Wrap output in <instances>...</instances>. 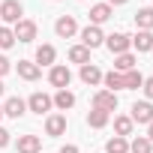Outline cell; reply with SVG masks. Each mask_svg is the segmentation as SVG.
I'll use <instances>...</instances> for the list:
<instances>
[{"label":"cell","instance_id":"obj_1","mask_svg":"<svg viewBox=\"0 0 153 153\" xmlns=\"http://www.w3.org/2000/svg\"><path fill=\"white\" fill-rule=\"evenodd\" d=\"M48 81H51V87H57V90H66V87L72 84V72H69V66H63V63H54V66H51V72H48Z\"/></svg>","mask_w":153,"mask_h":153},{"label":"cell","instance_id":"obj_2","mask_svg":"<svg viewBox=\"0 0 153 153\" xmlns=\"http://www.w3.org/2000/svg\"><path fill=\"white\" fill-rule=\"evenodd\" d=\"M36 21H30V18H21L18 24H12V33H15V42H33L36 39Z\"/></svg>","mask_w":153,"mask_h":153},{"label":"cell","instance_id":"obj_3","mask_svg":"<svg viewBox=\"0 0 153 153\" xmlns=\"http://www.w3.org/2000/svg\"><path fill=\"white\" fill-rule=\"evenodd\" d=\"M21 15H24V6L18 3V0H3V3H0V18H3L6 24H18Z\"/></svg>","mask_w":153,"mask_h":153},{"label":"cell","instance_id":"obj_4","mask_svg":"<svg viewBox=\"0 0 153 153\" xmlns=\"http://www.w3.org/2000/svg\"><path fill=\"white\" fill-rule=\"evenodd\" d=\"M105 45H108V51L117 57V54H126V51L132 48V36H126V33H111V36H105Z\"/></svg>","mask_w":153,"mask_h":153},{"label":"cell","instance_id":"obj_5","mask_svg":"<svg viewBox=\"0 0 153 153\" xmlns=\"http://www.w3.org/2000/svg\"><path fill=\"white\" fill-rule=\"evenodd\" d=\"M81 45L84 48H99V45H105V33L99 30V27H93V24H87L84 30H81Z\"/></svg>","mask_w":153,"mask_h":153},{"label":"cell","instance_id":"obj_6","mask_svg":"<svg viewBox=\"0 0 153 153\" xmlns=\"http://www.w3.org/2000/svg\"><path fill=\"white\" fill-rule=\"evenodd\" d=\"M93 108H99V111H117V93H111V90H96L93 93Z\"/></svg>","mask_w":153,"mask_h":153},{"label":"cell","instance_id":"obj_7","mask_svg":"<svg viewBox=\"0 0 153 153\" xmlns=\"http://www.w3.org/2000/svg\"><path fill=\"white\" fill-rule=\"evenodd\" d=\"M54 33H57L60 39H69V36L78 33V21H75L72 15H60V18L54 21Z\"/></svg>","mask_w":153,"mask_h":153},{"label":"cell","instance_id":"obj_8","mask_svg":"<svg viewBox=\"0 0 153 153\" xmlns=\"http://www.w3.org/2000/svg\"><path fill=\"white\" fill-rule=\"evenodd\" d=\"M129 117H132V123H147V126H150V123H153V102H147V99H144V102H135Z\"/></svg>","mask_w":153,"mask_h":153},{"label":"cell","instance_id":"obj_9","mask_svg":"<svg viewBox=\"0 0 153 153\" xmlns=\"http://www.w3.org/2000/svg\"><path fill=\"white\" fill-rule=\"evenodd\" d=\"M51 105H54V102H51V96H48V93H33V96L27 99V108H30L33 114H39V117H42V114H48V111H51Z\"/></svg>","mask_w":153,"mask_h":153},{"label":"cell","instance_id":"obj_10","mask_svg":"<svg viewBox=\"0 0 153 153\" xmlns=\"http://www.w3.org/2000/svg\"><path fill=\"white\" fill-rule=\"evenodd\" d=\"M24 111H27V102H24L21 96H9V99L3 102V117L18 120V117H24Z\"/></svg>","mask_w":153,"mask_h":153},{"label":"cell","instance_id":"obj_11","mask_svg":"<svg viewBox=\"0 0 153 153\" xmlns=\"http://www.w3.org/2000/svg\"><path fill=\"white\" fill-rule=\"evenodd\" d=\"M63 132H66V114H48V120H45V135L57 138V135H63Z\"/></svg>","mask_w":153,"mask_h":153},{"label":"cell","instance_id":"obj_12","mask_svg":"<svg viewBox=\"0 0 153 153\" xmlns=\"http://www.w3.org/2000/svg\"><path fill=\"white\" fill-rule=\"evenodd\" d=\"M78 75H81V81H84V84H87V87H96V84H99V81H102V69H99V66H96V63H84V66H81V72H78Z\"/></svg>","mask_w":153,"mask_h":153},{"label":"cell","instance_id":"obj_13","mask_svg":"<svg viewBox=\"0 0 153 153\" xmlns=\"http://www.w3.org/2000/svg\"><path fill=\"white\" fill-rule=\"evenodd\" d=\"M111 15H114V9H111L108 3H96V6H90V24H93V27L105 24Z\"/></svg>","mask_w":153,"mask_h":153},{"label":"cell","instance_id":"obj_14","mask_svg":"<svg viewBox=\"0 0 153 153\" xmlns=\"http://www.w3.org/2000/svg\"><path fill=\"white\" fill-rule=\"evenodd\" d=\"M42 150V138L39 135H18V153H39Z\"/></svg>","mask_w":153,"mask_h":153},{"label":"cell","instance_id":"obj_15","mask_svg":"<svg viewBox=\"0 0 153 153\" xmlns=\"http://www.w3.org/2000/svg\"><path fill=\"white\" fill-rule=\"evenodd\" d=\"M54 60H57V51H54V45H39L36 48V66L42 69V66H54Z\"/></svg>","mask_w":153,"mask_h":153},{"label":"cell","instance_id":"obj_16","mask_svg":"<svg viewBox=\"0 0 153 153\" xmlns=\"http://www.w3.org/2000/svg\"><path fill=\"white\" fill-rule=\"evenodd\" d=\"M132 48L141 54V51H153V30H138L132 36Z\"/></svg>","mask_w":153,"mask_h":153},{"label":"cell","instance_id":"obj_17","mask_svg":"<svg viewBox=\"0 0 153 153\" xmlns=\"http://www.w3.org/2000/svg\"><path fill=\"white\" fill-rule=\"evenodd\" d=\"M15 69H18V75H21L24 81H36L39 75H42V69H39L33 60H18V66H15Z\"/></svg>","mask_w":153,"mask_h":153},{"label":"cell","instance_id":"obj_18","mask_svg":"<svg viewBox=\"0 0 153 153\" xmlns=\"http://www.w3.org/2000/svg\"><path fill=\"white\" fill-rule=\"evenodd\" d=\"M135 63H138V60H135V54H132V51H126V54H117V57H114V72H120V75H123V72L135 69Z\"/></svg>","mask_w":153,"mask_h":153},{"label":"cell","instance_id":"obj_19","mask_svg":"<svg viewBox=\"0 0 153 153\" xmlns=\"http://www.w3.org/2000/svg\"><path fill=\"white\" fill-rule=\"evenodd\" d=\"M51 102H54L60 111H69V108L75 105V93H72V90H57V93L51 96Z\"/></svg>","mask_w":153,"mask_h":153},{"label":"cell","instance_id":"obj_20","mask_svg":"<svg viewBox=\"0 0 153 153\" xmlns=\"http://www.w3.org/2000/svg\"><path fill=\"white\" fill-rule=\"evenodd\" d=\"M135 27L138 30H153V9L150 6H144V9L135 12Z\"/></svg>","mask_w":153,"mask_h":153},{"label":"cell","instance_id":"obj_21","mask_svg":"<svg viewBox=\"0 0 153 153\" xmlns=\"http://www.w3.org/2000/svg\"><path fill=\"white\" fill-rule=\"evenodd\" d=\"M144 84V75L138 72V69H129V72H123V90H138Z\"/></svg>","mask_w":153,"mask_h":153},{"label":"cell","instance_id":"obj_22","mask_svg":"<svg viewBox=\"0 0 153 153\" xmlns=\"http://www.w3.org/2000/svg\"><path fill=\"white\" fill-rule=\"evenodd\" d=\"M108 120H111V114H108V111H99V108H93V111L87 114V126H93V129L108 126Z\"/></svg>","mask_w":153,"mask_h":153},{"label":"cell","instance_id":"obj_23","mask_svg":"<svg viewBox=\"0 0 153 153\" xmlns=\"http://www.w3.org/2000/svg\"><path fill=\"white\" fill-rule=\"evenodd\" d=\"M132 129H135V123H132V117H126V114H120V117H114V132H117L120 138H126V135H132Z\"/></svg>","mask_w":153,"mask_h":153},{"label":"cell","instance_id":"obj_24","mask_svg":"<svg viewBox=\"0 0 153 153\" xmlns=\"http://www.w3.org/2000/svg\"><path fill=\"white\" fill-rule=\"evenodd\" d=\"M69 60L78 63V66L90 63V48H84V45H72V48H69Z\"/></svg>","mask_w":153,"mask_h":153},{"label":"cell","instance_id":"obj_25","mask_svg":"<svg viewBox=\"0 0 153 153\" xmlns=\"http://www.w3.org/2000/svg\"><path fill=\"white\" fill-rule=\"evenodd\" d=\"M102 81H105V87H108L111 93H117V90H123V75H120V72H114V69L102 75Z\"/></svg>","mask_w":153,"mask_h":153},{"label":"cell","instance_id":"obj_26","mask_svg":"<svg viewBox=\"0 0 153 153\" xmlns=\"http://www.w3.org/2000/svg\"><path fill=\"white\" fill-rule=\"evenodd\" d=\"M105 153H129V141H126V138H120V135H114V138H108Z\"/></svg>","mask_w":153,"mask_h":153},{"label":"cell","instance_id":"obj_27","mask_svg":"<svg viewBox=\"0 0 153 153\" xmlns=\"http://www.w3.org/2000/svg\"><path fill=\"white\" fill-rule=\"evenodd\" d=\"M129 153H153V144L141 135V138H135V141H129Z\"/></svg>","mask_w":153,"mask_h":153},{"label":"cell","instance_id":"obj_28","mask_svg":"<svg viewBox=\"0 0 153 153\" xmlns=\"http://www.w3.org/2000/svg\"><path fill=\"white\" fill-rule=\"evenodd\" d=\"M15 45V33L12 27H0V48H12Z\"/></svg>","mask_w":153,"mask_h":153},{"label":"cell","instance_id":"obj_29","mask_svg":"<svg viewBox=\"0 0 153 153\" xmlns=\"http://www.w3.org/2000/svg\"><path fill=\"white\" fill-rule=\"evenodd\" d=\"M141 90H144V96H147V102H150V99H153V75H150V78H144Z\"/></svg>","mask_w":153,"mask_h":153},{"label":"cell","instance_id":"obj_30","mask_svg":"<svg viewBox=\"0 0 153 153\" xmlns=\"http://www.w3.org/2000/svg\"><path fill=\"white\" fill-rule=\"evenodd\" d=\"M12 69V63H9V57H3V54H0V78H3V75Z\"/></svg>","mask_w":153,"mask_h":153},{"label":"cell","instance_id":"obj_31","mask_svg":"<svg viewBox=\"0 0 153 153\" xmlns=\"http://www.w3.org/2000/svg\"><path fill=\"white\" fill-rule=\"evenodd\" d=\"M9 135H12V132H9V129H3V126H0V150H3V147H6V144H9V141H12V138H9Z\"/></svg>","mask_w":153,"mask_h":153},{"label":"cell","instance_id":"obj_32","mask_svg":"<svg viewBox=\"0 0 153 153\" xmlns=\"http://www.w3.org/2000/svg\"><path fill=\"white\" fill-rule=\"evenodd\" d=\"M60 153H78V147H75V144H63Z\"/></svg>","mask_w":153,"mask_h":153},{"label":"cell","instance_id":"obj_33","mask_svg":"<svg viewBox=\"0 0 153 153\" xmlns=\"http://www.w3.org/2000/svg\"><path fill=\"white\" fill-rule=\"evenodd\" d=\"M105 3H108V6L114 9V6H123V3H126V0H105Z\"/></svg>","mask_w":153,"mask_h":153},{"label":"cell","instance_id":"obj_34","mask_svg":"<svg viewBox=\"0 0 153 153\" xmlns=\"http://www.w3.org/2000/svg\"><path fill=\"white\" fill-rule=\"evenodd\" d=\"M144 138H147V141H150V144H153V123H150V126H147V135H144Z\"/></svg>","mask_w":153,"mask_h":153},{"label":"cell","instance_id":"obj_35","mask_svg":"<svg viewBox=\"0 0 153 153\" xmlns=\"http://www.w3.org/2000/svg\"><path fill=\"white\" fill-rule=\"evenodd\" d=\"M6 93V84H3V78H0V96H3Z\"/></svg>","mask_w":153,"mask_h":153},{"label":"cell","instance_id":"obj_36","mask_svg":"<svg viewBox=\"0 0 153 153\" xmlns=\"http://www.w3.org/2000/svg\"><path fill=\"white\" fill-rule=\"evenodd\" d=\"M0 120H3V105H0Z\"/></svg>","mask_w":153,"mask_h":153},{"label":"cell","instance_id":"obj_37","mask_svg":"<svg viewBox=\"0 0 153 153\" xmlns=\"http://www.w3.org/2000/svg\"><path fill=\"white\" fill-rule=\"evenodd\" d=\"M150 54H153V51H150Z\"/></svg>","mask_w":153,"mask_h":153}]
</instances>
